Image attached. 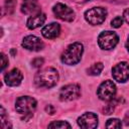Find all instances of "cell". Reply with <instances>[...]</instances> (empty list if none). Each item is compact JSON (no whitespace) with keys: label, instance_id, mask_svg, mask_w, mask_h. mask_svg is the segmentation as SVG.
Masks as SVG:
<instances>
[{"label":"cell","instance_id":"5b68a950","mask_svg":"<svg viewBox=\"0 0 129 129\" xmlns=\"http://www.w3.org/2000/svg\"><path fill=\"white\" fill-rule=\"evenodd\" d=\"M118 41H119L118 35L114 31H110V30L103 31L98 37L99 46L102 49H106V50L114 48L118 43Z\"/></svg>","mask_w":129,"mask_h":129},{"label":"cell","instance_id":"e0dca14e","mask_svg":"<svg viewBox=\"0 0 129 129\" xmlns=\"http://www.w3.org/2000/svg\"><path fill=\"white\" fill-rule=\"evenodd\" d=\"M48 128L64 129V128H71V125L66 121H53L48 125Z\"/></svg>","mask_w":129,"mask_h":129},{"label":"cell","instance_id":"7a4b0ae2","mask_svg":"<svg viewBox=\"0 0 129 129\" xmlns=\"http://www.w3.org/2000/svg\"><path fill=\"white\" fill-rule=\"evenodd\" d=\"M83 51H84V46L82 43L80 42L72 43L64 49V51L60 56V59L66 64L69 66L76 64L81 60Z\"/></svg>","mask_w":129,"mask_h":129},{"label":"cell","instance_id":"8992f818","mask_svg":"<svg viewBox=\"0 0 129 129\" xmlns=\"http://www.w3.org/2000/svg\"><path fill=\"white\" fill-rule=\"evenodd\" d=\"M97 94H98V97L101 100L111 101L115 97V94H116V86H115V84L112 81L107 80V81L103 82L100 85V87L98 88Z\"/></svg>","mask_w":129,"mask_h":129},{"label":"cell","instance_id":"3957f363","mask_svg":"<svg viewBox=\"0 0 129 129\" xmlns=\"http://www.w3.org/2000/svg\"><path fill=\"white\" fill-rule=\"evenodd\" d=\"M35 108H36V101L32 97L23 96V97H19L16 100L15 109L20 114H24L30 117L31 113L35 110Z\"/></svg>","mask_w":129,"mask_h":129},{"label":"cell","instance_id":"30bf717a","mask_svg":"<svg viewBox=\"0 0 129 129\" xmlns=\"http://www.w3.org/2000/svg\"><path fill=\"white\" fill-rule=\"evenodd\" d=\"M78 125L84 129H93L98 125V117L94 113H85L78 119Z\"/></svg>","mask_w":129,"mask_h":129},{"label":"cell","instance_id":"4316f807","mask_svg":"<svg viewBox=\"0 0 129 129\" xmlns=\"http://www.w3.org/2000/svg\"><path fill=\"white\" fill-rule=\"evenodd\" d=\"M124 124L126 125V126H129V112L128 113H126V115H125V117H124Z\"/></svg>","mask_w":129,"mask_h":129},{"label":"cell","instance_id":"277c9868","mask_svg":"<svg viewBox=\"0 0 129 129\" xmlns=\"http://www.w3.org/2000/svg\"><path fill=\"white\" fill-rule=\"evenodd\" d=\"M107 16V10L103 7H93L85 12L86 20L92 25L102 24Z\"/></svg>","mask_w":129,"mask_h":129},{"label":"cell","instance_id":"ba28073f","mask_svg":"<svg viewBox=\"0 0 129 129\" xmlns=\"http://www.w3.org/2000/svg\"><path fill=\"white\" fill-rule=\"evenodd\" d=\"M112 76L115 81L125 83L129 79V63L122 61L116 64L112 70Z\"/></svg>","mask_w":129,"mask_h":129},{"label":"cell","instance_id":"8fae6325","mask_svg":"<svg viewBox=\"0 0 129 129\" xmlns=\"http://www.w3.org/2000/svg\"><path fill=\"white\" fill-rule=\"evenodd\" d=\"M22 46L28 50L32 51H39L43 48V42L34 35H27L22 40Z\"/></svg>","mask_w":129,"mask_h":129},{"label":"cell","instance_id":"603a6c76","mask_svg":"<svg viewBox=\"0 0 129 129\" xmlns=\"http://www.w3.org/2000/svg\"><path fill=\"white\" fill-rule=\"evenodd\" d=\"M43 58L42 57H36V58H34L33 60H32V66L34 67V68H40L42 64H43Z\"/></svg>","mask_w":129,"mask_h":129},{"label":"cell","instance_id":"f1b7e54d","mask_svg":"<svg viewBox=\"0 0 129 129\" xmlns=\"http://www.w3.org/2000/svg\"><path fill=\"white\" fill-rule=\"evenodd\" d=\"M126 48H127V50L129 51V36H128V39H127V41H126Z\"/></svg>","mask_w":129,"mask_h":129},{"label":"cell","instance_id":"2e32d148","mask_svg":"<svg viewBox=\"0 0 129 129\" xmlns=\"http://www.w3.org/2000/svg\"><path fill=\"white\" fill-rule=\"evenodd\" d=\"M103 69H104V66L102 62H96L87 70V73L88 75H91V76H98L103 71Z\"/></svg>","mask_w":129,"mask_h":129},{"label":"cell","instance_id":"cb8c5ba5","mask_svg":"<svg viewBox=\"0 0 129 129\" xmlns=\"http://www.w3.org/2000/svg\"><path fill=\"white\" fill-rule=\"evenodd\" d=\"M8 66V59L6 58V55L2 52L1 53V71H4V69Z\"/></svg>","mask_w":129,"mask_h":129},{"label":"cell","instance_id":"52a82bcc","mask_svg":"<svg viewBox=\"0 0 129 129\" xmlns=\"http://www.w3.org/2000/svg\"><path fill=\"white\" fill-rule=\"evenodd\" d=\"M81 94L80 86L77 84H69L63 86L59 91V99L61 101H73L79 98Z\"/></svg>","mask_w":129,"mask_h":129},{"label":"cell","instance_id":"9a60e30c","mask_svg":"<svg viewBox=\"0 0 129 129\" xmlns=\"http://www.w3.org/2000/svg\"><path fill=\"white\" fill-rule=\"evenodd\" d=\"M45 19H46L45 14L39 12V13H36V14L32 15L31 17H29L26 22V25L29 29H34L38 26H41L44 23Z\"/></svg>","mask_w":129,"mask_h":129},{"label":"cell","instance_id":"7c38bea8","mask_svg":"<svg viewBox=\"0 0 129 129\" xmlns=\"http://www.w3.org/2000/svg\"><path fill=\"white\" fill-rule=\"evenodd\" d=\"M22 74L18 69H13L12 71H10L9 73H7L4 77V81L5 83L10 86V87H16L18 85H20L21 81H22Z\"/></svg>","mask_w":129,"mask_h":129},{"label":"cell","instance_id":"9c48e42d","mask_svg":"<svg viewBox=\"0 0 129 129\" xmlns=\"http://www.w3.org/2000/svg\"><path fill=\"white\" fill-rule=\"evenodd\" d=\"M52 11L57 18L63 21H73L75 18V12L69 6L62 3H56L53 6Z\"/></svg>","mask_w":129,"mask_h":129},{"label":"cell","instance_id":"6da1fadb","mask_svg":"<svg viewBox=\"0 0 129 129\" xmlns=\"http://www.w3.org/2000/svg\"><path fill=\"white\" fill-rule=\"evenodd\" d=\"M58 81V73L53 68H46L38 72L34 77V83L39 88H51Z\"/></svg>","mask_w":129,"mask_h":129},{"label":"cell","instance_id":"5bb4252c","mask_svg":"<svg viewBox=\"0 0 129 129\" xmlns=\"http://www.w3.org/2000/svg\"><path fill=\"white\" fill-rule=\"evenodd\" d=\"M21 11L24 14H36L40 12L38 0H23Z\"/></svg>","mask_w":129,"mask_h":129},{"label":"cell","instance_id":"44dd1931","mask_svg":"<svg viewBox=\"0 0 129 129\" xmlns=\"http://www.w3.org/2000/svg\"><path fill=\"white\" fill-rule=\"evenodd\" d=\"M122 23H123V19H122L120 16H117V17H115V18L112 20L111 25H112L113 27H115V28H118V27H120V26L122 25Z\"/></svg>","mask_w":129,"mask_h":129},{"label":"cell","instance_id":"4fadbf2b","mask_svg":"<svg viewBox=\"0 0 129 129\" xmlns=\"http://www.w3.org/2000/svg\"><path fill=\"white\" fill-rule=\"evenodd\" d=\"M60 32V26L58 23L56 22H52L46 26H44L41 30V33L42 35L45 37V38H48V39H53L55 38L56 36H58Z\"/></svg>","mask_w":129,"mask_h":129},{"label":"cell","instance_id":"ac0fdd59","mask_svg":"<svg viewBox=\"0 0 129 129\" xmlns=\"http://www.w3.org/2000/svg\"><path fill=\"white\" fill-rule=\"evenodd\" d=\"M0 111H1V113H0V115H1V127H2L3 129H7L8 127L10 128L11 125L9 124L8 120L6 119V114H5V110H4L3 106L0 107Z\"/></svg>","mask_w":129,"mask_h":129},{"label":"cell","instance_id":"ffe728a7","mask_svg":"<svg viewBox=\"0 0 129 129\" xmlns=\"http://www.w3.org/2000/svg\"><path fill=\"white\" fill-rule=\"evenodd\" d=\"M122 123L119 119H109L106 123L107 128H121Z\"/></svg>","mask_w":129,"mask_h":129},{"label":"cell","instance_id":"484cf974","mask_svg":"<svg viewBox=\"0 0 129 129\" xmlns=\"http://www.w3.org/2000/svg\"><path fill=\"white\" fill-rule=\"evenodd\" d=\"M123 17H124L125 21L129 24V8H127V9L124 11V13H123Z\"/></svg>","mask_w":129,"mask_h":129},{"label":"cell","instance_id":"d6986e66","mask_svg":"<svg viewBox=\"0 0 129 129\" xmlns=\"http://www.w3.org/2000/svg\"><path fill=\"white\" fill-rule=\"evenodd\" d=\"M16 3H17L16 0H6L5 1V10L8 14L13 13L15 6H16Z\"/></svg>","mask_w":129,"mask_h":129},{"label":"cell","instance_id":"d4e9b609","mask_svg":"<svg viewBox=\"0 0 129 129\" xmlns=\"http://www.w3.org/2000/svg\"><path fill=\"white\" fill-rule=\"evenodd\" d=\"M45 111H46L48 114L53 115V114H54V112H55V109L53 108V106H52V105H48V106H46V107H45Z\"/></svg>","mask_w":129,"mask_h":129},{"label":"cell","instance_id":"83f0119b","mask_svg":"<svg viewBox=\"0 0 129 129\" xmlns=\"http://www.w3.org/2000/svg\"><path fill=\"white\" fill-rule=\"evenodd\" d=\"M73 1H75L77 3H86V2L92 1V0H73ZM105 1H116V0H105Z\"/></svg>","mask_w":129,"mask_h":129},{"label":"cell","instance_id":"7402d4cb","mask_svg":"<svg viewBox=\"0 0 129 129\" xmlns=\"http://www.w3.org/2000/svg\"><path fill=\"white\" fill-rule=\"evenodd\" d=\"M114 107H115V105H114V103L113 102H111V103H109L105 108H104V114H106V115H109V114H111V113H113V111H114Z\"/></svg>","mask_w":129,"mask_h":129}]
</instances>
